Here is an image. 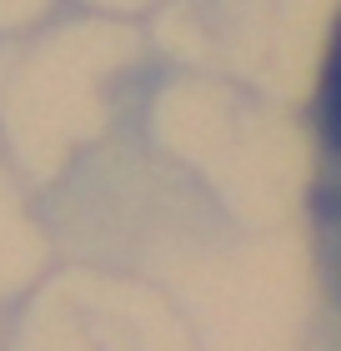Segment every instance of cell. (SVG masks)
Masks as SVG:
<instances>
[{"label":"cell","mask_w":341,"mask_h":351,"mask_svg":"<svg viewBox=\"0 0 341 351\" xmlns=\"http://www.w3.org/2000/svg\"><path fill=\"white\" fill-rule=\"evenodd\" d=\"M316 131L341 156V21L327 40V60H321V81H316Z\"/></svg>","instance_id":"cell-1"},{"label":"cell","mask_w":341,"mask_h":351,"mask_svg":"<svg viewBox=\"0 0 341 351\" xmlns=\"http://www.w3.org/2000/svg\"><path fill=\"white\" fill-rule=\"evenodd\" d=\"M316 231H321V251H327L331 281L341 291V171L316 191Z\"/></svg>","instance_id":"cell-2"}]
</instances>
